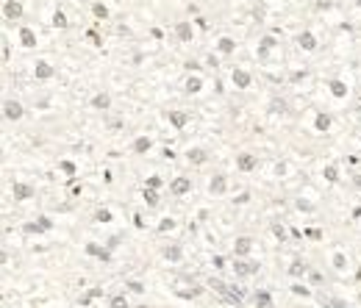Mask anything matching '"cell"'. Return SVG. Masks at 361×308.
I'll return each instance as SVG.
<instances>
[{
  "label": "cell",
  "instance_id": "ba28073f",
  "mask_svg": "<svg viewBox=\"0 0 361 308\" xmlns=\"http://www.w3.org/2000/svg\"><path fill=\"white\" fill-rule=\"evenodd\" d=\"M297 48L303 50V53H314V50L319 48V39H317V34H314V31H300V34H297Z\"/></svg>",
  "mask_w": 361,
  "mask_h": 308
},
{
  "label": "cell",
  "instance_id": "680465c9",
  "mask_svg": "<svg viewBox=\"0 0 361 308\" xmlns=\"http://www.w3.org/2000/svg\"><path fill=\"white\" fill-rule=\"evenodd\" d=\"M355 280H361V264H358V269H355Z\"/></svg>",
  "mask_w": 361,
  "mask_h": 308
},
{
  "label": "cell",
  "instance_id": "6da1fadb",
  "mask_svg": "<svg viewBox=\"0 0 361 308\" xmlns=\"http://www.w3.org/2000/svg\"><path fill=\"white\" fill-rule=\"evenodd\" d=\"M231 269H234L236 280H247V278H256L261 272V264L256 258H234L231 261Z\"/></svg>",
  "mask_w": 361,
  "mask_h": 308
},
{
  "label": "cell",
  "instance_id": "7bdbcfd3",
  "mask_svg": "<svg viewBox=\"0 0 361 308\" xmlns=\"http://www.w3.org/2000/svg\"><path fill=\"white\" fill-rule=\"evenodd\" d=\"M86 42H89L92 48H100V45H103V39H100V34H97L95 28H89V31H86Z\"/></svg>",
  "mask_w": 361,
  "mask_h": 308
},
{
  "label": "cell",
  "instance_id": "5b68a950",
  "mask_svg": "<svg viewBox=\"0 0 361 308\" xmlns=\"http://www.w3.org/2000/svg\"><path fill=\"white\" fill-rule=\"evenodd\" d=\"M25 117V106L20 100H3V120H9V122H20Z\"/></svg>",
  "mask_w": 361,
  "mask_h": 308
},
{
  "label": "cell",
  "instance_id": "74e56055",
  "mask_svg": "<svg viewBox=\"0 0 361 308\" xmlns=\"http://www.w3.org/2000/svg\"><path fill=\"white\" fill-rule=\"evenodd\" d=\"M289 291H292L295 297H303V300H308V297H311V289H308L303 280H295V283L289 286Z\"/></svg>",
  "mask_w": 361,
  "mask_h": 308
},
{
  "label": "cell",
  "instance_id": "ab89813d",
  "mask_svg": "<svg viewBox=\"0 0 361 308\" xmlns=\"http://www.w3.org/2000/svg\"><path fill=\"white\" fill-rule=\"evenodd\" d=\"M114 219V214L108 211V208H97L95 214H92V222H97V225H106V222H111Z\"/></svg>",
  "mask_w": 361,
  "mask_h": 308
},
{
  "label": "cell",
  "instance_id": "e0dca14e",
  "mask_svg": "<svg viewBox=\"0 0 361 308\" xmlns=\"http://www.w3.org/2000/svg\"><path fill=\"white\" fill-rule=\"evenodd\" d=\"M189 120H192V114H189V111H180V109L167 111V122L175 128V131H184V128L189 125Z\"/></svg>",
  "mask_w": 361,
  "mask_h": 308
},
{
  "label": "cell",
  "instance_id": "ffe728a7",
  "mask_svg": "<svg viewBox=\"0 0 361 308\" xmlns=\"http://www.w3.org/2000/svg\"><path fill=\"white\" fill-rule=\"evenodd\" d=\"M161 258L169 264H180L184 261V247L180 244H161Z\"/></svg>",
  "mask_w": 361,
  "mask_h": 308
},
{
  "label": "cell",
  "instance_id": "60d3db41",
  "mask_svg": "<svg viewBox=\"0 0 361 308\" xmlns=\"http://www.w3.org/2000/svg\"><path fill=\"white\" fill-rule=\"evenodd\" d=\"M209 289H214L217 294H223V297H225V291H228V283H225L223 278H214V275H211V278H209Z\"/></svg>",
  "mask_w": 361,
  "mask_h": 308
},
{
  "label": "cell",
  "instance_id": "4fadbf2b",
  "mask_svg": "<svg viewBox=\"0 0 361 308\" xmlns=\"http://www.w3.org/2000/svg\"><path fill=\"white\" fill-rule=\"evenodd\" d=\"M225 192H228V178H225L223 172L211 175L209 178V194H211V197H223Z\"/></svg>",
  "mask_w": 361,
  "mask_h": 308
},
{
  "label": "cell",
  "instance_id": "816d5d0a",
  "mask_svg": "<svg viewBox=\"0 0 361 308\" xmlns=\"http://www.w3.org/2000/svg\"><path fill=\"white\" fill-rule=\"evenodd\" d=\"M9 59H12V50H9V42L3 39V64H9Z\"/></svg>",
  "mask_w": 361,
  "mask_h": 308
},
{
  "label": "cell",
  "instance_id": "91938a15",
  "mask_svg": "<svg viewBox=\"0 0 361 308\" xmlns=\"http://www.w3.org/2000/svg\"><path fill=\"white\" fill-rule=\"evenodd\" d=\"M353 217H355V219H358V217H361V208H355V211H353Z\"/></svg>",
  "mask_w": 361,
  "mask_h": 308
},
{
  "label": "cell",
  "instance_id": "4316f807",
  "mask_svg": "<svg viewBox=\"0 0 361 308\" xmlns=\"http://www.w3.org/2000/svg\"><path fill=\"white\" fill-rule=\"evenodd\" d=\"M142 200H144L147 208H158V205H161V194H158V189H150V186L142 189Z\"/></svg>",
  "mask_w": 361,
  "mask_h": 308
},
{
  "label": "cell",
  "instance_id": "836d02e7",
  "mask_svg": "<svg viewBox=\"0 0 361 308\" xmlns=\"http://www.w3.org/2000/svg\"><path fill=\"white\" fill-rule=\"evenodd\" d=\"M322 178L331 183V186H333V183H339V164H325V167H322Z\"/></svg>",
  "mask_w": 361,
  "mask_h": 308
},
{
  "label": "cell",
  "instance_id": "44dd1931",
  "mask_svg": "<svg viewBox=\"0 0 361 308\" xmlns=\"http://www.w3.org/2000/svg\"><path fill=\"white\" fill-rule=\"evenodd\" d=\"M203 86H206V81L200 73H189V78L184 81V92H187V95H200Z\"/></svg>",
  "mask_w": 361,
  "mask_h": 308
},
{
  "label": "cell",
  "instance_id": "681fc988",
  "mask_svg": "<svg viewBox=\"0 0 361 308\" xmlns=\"http://www.w3.org/2000/svg\"><path fill=\"white\" fill-rule=\"evenodd\" d=\"M211 266H214V269H225V255H214V258H211Z\"/></svg>",
  "mask_w": 361,
  "mask_h": 308
},
{
  "label": "cell",
  "instance_id": "603a6c76",
  "mask_svg": "<svg viewBox=\"0 0 361 308\" xmlns=\"http://www.w3.org/2000/svg\"><path fill=\"white\" fill-rule=\"evenodd\" d=\"M333 125V117L328 114V111H317V117H314V131L317 133H328Z\"/></svg>",
  "mask_w": 361,
  "mask_h": 308
},
{
  "label": "cell",
  "instance_id": "6f0895ef",
  "mask_svg": "<svg viewBox=\"0 0 361 308\" xmlns=\"http://www.w3.org/2000/svg\"><path fill=\"white\" fill-rule=\"evenodd\" d=\"M353 186L361 192V172H355V175H353Z\"/></svg>",
  "mask_w": 361,
  "mask_h": 308
},
{
  "label": "cell",
  "instance_id": "d6986e66",
  "mask_svg": "<svg viewBox=\"0 0 361 308\" xmlns=\"http://www.w3.org/2000/svg\"><path fill=\"white\" fill-rule=\"evenodd\" d=\"M267 111H270L272 117H286L289 114V100L281 95H275L270 103H267Z\"/></svg>",
  "mask_w": 361,
  "mask_h": 308
},
{
  "label": "cell",
  "instance_id": "e575fe53",
  "mask_svg": "<svg viewBox=\"0 0 361 308\" xmlns=\"http://www.w3.org/2000/svg\"><path fill=\"white\" fill-rule=\"evenodd\" d=\"M331 266H333L336 272H344V269L350 266V264H347V255H344L342 250H336V253L331 255Z\"/></svg>",
  "mask_w": 361,
  "mask_h": 308
},
{
  "label": "cell",
  "instance_id": "f907efd6",
  "mask_svg": "<svg viewBox=\"0 0 361 308\" xmlns=\"http://www.w3.org/2000/svg\"><path fill=\"white\" fill-rule=\"evenodd\" d=\"M236 205H245V203H250V192H242V194H236V200H234Z\"/></svg>",
  "mask_w": 361,
  "mask_h": 308
},
{
  "label": "cell",
  "instance_id": "b9f144b4",
  "mask_svg": "<svg viewBox=\"0 0 361 308\" xmlns=\"http://www.w3.org/2000/svg\"><path fill=\"white\" fill-rule=\"evenodd\" d=\"M272 236H275L281 244H286V228H283L281 222H272Z\"/></svg>",
  "mask_w": 361,
  "mask_h": 308
},
{
  "label": "cell",
  "instance_id": "1f68e13d",
  "mask_svg": "<svg viewBox=\"0 0 361 308\" xmlns=\"http://www.w3.org/2000/svg\"><path fill=\"white\" fill-rule=\"evenodd\" d=\"M97 297H103V286H92L86 294H81V300H78V305H84V308H89L92 305V300H97Z\"/></svg>",
  "mask_w": 361,
  "mask_h": 308
},
{
  "label": "cell",
  "instance_id": "6125c7cd",
  "mask_svg": "<svg viewBox=\"0 0 361 308\" xmlns=\"http://www.w3.org/2000/svg\"><path fill=\"white\" fill-rule=\"evenodd\" d=\"M358 145H361V133H358Z\"/></svg>",
  "mask_w": 361,
  "mask_h": 308
},
{
  "label": "cell",
  "instance_id": "30bf717a",
  "mask_svg": "<svg viewBox=\"0 0 361 308\" xmlns=\"http://www.w3.org/2000/svg\"><path fill=\"white\" fill-rule=\"evenodd\" d=\"M175 37H178V42H184V45L192 42V39H195L192 20H178V23H175Z\"/></svg>",
  "mask_w": 361,
  "mask_h": 308
},
{
  "label": "cell",
  "instance_id": "7dc6e473",
  "mask_svg": "<svg viewBox=\"0 0 361 308\" xmlns=\"http://www.w3.org/2000/svg\"><path fill=\"white\" fill-rule=\"evenodd\" d=\"M314 9H317V12H331L333 0H314Z\"/></svg>",
  "mask_w": 361,
  "mask_h": 308
},
{
  "label": "cell",
  "instance_id": "8fae6325",
  "mask_svg": "<svg viewBox=\"0 0 361 308\" xmlns=\"http://www.w3.org/2000/svg\"><path fill=\"white\" fill-rule=\"evenodd\" d=\"M150 150H153V139L147 136V133L133 136V142H131V153H133V156H147Z\"/></svg>",
  "mask_w": 361,
  "mask_h": 308
},
{
  "label": "cell",
  "instance_id": "11a10c76",
  "mask_svg": "<svg viewBox=\"0 0 361 308\" xmlns=\"http://www.w3.org/2000/svg\"><path fill=\"white\" fill-rule=\"evenodd\" d=\"M133 225H136V228H144V219H142V214H133Z\"/></svg>",
  "mask_w": 361,
  "mask_h": 308
},
{
  "label": "cell",
  "instance_id": "bcb514c9",
  "mask_svg": "<svg viewBox=\"0 0 361 308\" xmlns=\"http://www.w3.org/2000/svg\"><path fill=\"white\" fill-rule=\"evenodd\" d=\"M144 186H150V189H158L161 192V186H164V178L161 175H150L147 181H144Z\"/></svg>",
  "mask_w": 361,
  "mask_h": 308
},
{
  "label": "cell",
  "instance_id": "7a4b0ae2",
  "mask_svg": "<svg viewBox=\"0 0 361 308\" xmlns=\"http://www.w3.org/2000/svg\"><path fill=\"white\" fill-rule=\"evenodd\" d=\"M192 186H195V181L189 175H175L172 181H169V194H172V197H187V194L192 192Z\"/></svg>",
  "mask_w": 361,
  "mask_h": 308
},
{
  "label": "cell",
  "instance_id": "3957f363",
  "mask_svg": "<svg viewBox=\"0 0 361 308\" xmlns=\"http://www.w3.org/2000/svg\"><path fill=\"white\" fill-rule=\"evenodd\" d=\"M253 247H256V239L253 236H236L234 239V258H250Z\"/></svg>",
  "mask_w": 361,
  "mask_h": 308
},
{
  "label": "cell",
  "instance_id": "94428289",
  "mask_svg": "<svg viewBox=\"0 0 361 308\" xmlns=\"http://www.w3.org/2000/svg\"><path fill=\"white\" fill-rule=\"evenodd\" d=\"M133 308H150V305H147V302H139V305H133Z\"/></svg>",
  "mask_w": 361,
  "mask_h": 308
},
{
  "label": "cell",
  "instance_id": "8992f818",
  "mask_svg": "<svg viewBox=\"0 0 361 308\" xmlns=\"http://www.w3.org/2000/svg\"><path fill=\"white\" fill-rule=\"evenodd\" d=\"M34 194H36V189L31 186V183H25V181L12 183V197L17 200V203H28V200H34Z\"/></svg>",
  "mask_w": 361,
  "mask_h": 308
},
{
  "label": "cell",
  "instance_id": "83f0119b",
  "mask_svg": "<svg viewBox=\"0 0 361 308\" xmlns=\"http://www.w3.org/2000/svg\"><path fill=\"white\" fill-rule=\"evenodd\" d=\"M225 300L234 302V305H242V300H245V289L236 283H228V291H225Z\"/></svg>",
  "mask_w": 361,
  "mask_h": 308
},
{
  "label": "cell",
  "instance_id": "4dcf8cb0",
  "mask_svg": "<svg viewBox=\"0 0 361 308\" xmlns=\"http://www.w3.org/2000/svg\"><path fill=\"white\" fill-rule=\"evenodd\" d=\"M59 172L64 178H78V167H75V161H70V158H61L59 161Z\"/></svg>",
  "mask_w": 361,
  "mask_h": 308
},
{
  "label": "cell",
  "instance_id": "f5cc1de1",
  "mask_svg": "<svg viewBox=\"0 0 361 308\" xmlns=\"http://www.w3.org/2000/svg\"><path fill=\"white\" fill-rule=\"evenodd\" d=\"M306 236H308V239H322V230L311 228V230H306Z\"/></svg>",
  "mask_w": 361,
  "mask_h": 308
},
{
  "label": "cell",
  "instance_id": "7402d4cb",
  "mask_svg": "<svg viewBox=\"0 0 361 308\" xmlns=\"http://www.w3.org/2000/svg\"><path fill=\"white\" fill-rule=\"evenodd\" d=\"M325 86H328V92H331L336 100H344V97L350 95V89H347V84H344L342 78H328L325 81Z\"/></svg>",
  "mask_w": 361,
  "mask_h": 308
},
{
  "label": "cell",
  "instance_id": "f546056e",
  "mask_svg": "<svg viewBox=\"0 0 361 308\" xmlns=\"http://www.w3.org/2000/svg\"><path fill=\"white\" fill-rule=\"evenodd\" d=\"M108 308H133V305H131V300H128L125 291H117V294L108 297Z\"/></svg>",
  "mask_w": 361,
  "mask_h": 308
},
{
  "label": "cell",
  "instance_id": "8d00e7d4",
  "mask_svg": "<svg viewBox=\"0 0 361 308\" xmlns=\"http://www.w3.org/2000/svg\"><path fill=\"white\" fill-rule=\"evenodd\" d=\"M175 228H178V219L175 217H164V219H158V225H156L158 233H172Z\"/></svg>",
  "mask_w": 361,
  "mask_h": 308
},
{
  "label": "cell",
  "instance_id": "9c48e42d",
  "mask_svg": "<svg viewBox=\"0 0 361 308\" xmlns=\"http://www.w3.org/2000/svg\"><path fill=\"white\" fill-rule=\"evenodd\" d=\"M231 84H234L236 89L245 92V89H250V86H253V75L247 73L245 67H234V70H231Z\"/></svg>",
  "mask_w": 361,
  "mask_h": 308
},
{
  "label": "cell",
  "instance_id": "db71d44e",
  "mask_svg": "<svg viewBox=\"0 0 361 308\" xmlns=\"http://www.w3.org/2000/svg\"><path fill=\"white\" fill-rule=\"evenodd\" d=\"M184 67H187L189 73H198V70H200V64H198V61H187V64H184Z\"/></svg>",
  "mask_w": 361,
  "mask_h": 308
},
{
  "label": "cell",
  "instance_id": "ee69618b",
  "mask_svg": "<svg viewBox=\"0 0 361 308\" xmlns=\"http://www.w3.org/2000/svg\"><path fill=\"white\" fill-rule=\"evenodd\" d=\"M125 289L133 291V294H144V283L142 280H125Z\"/></svg>",
  "mask_w": 361,
  "mask_h": 308
},
{
  "label": "cell",
  "instance_id": "c3c4849f",
  "mask_svg": "<svg viewBox=\"0 0 361 308\" xmlns=\"http://www.w3.org/2000/svg\"><path fill=\"white\" fill-rule=\"evenodd\" d=\"M295 208H297V211H306V214H311V211H314V203H308V200H297V203H295Z\"/></svg>",
  "mask_w": 361,
  "mask_h": 308
},
{
  "label": "cell",
  "instance_id": "2e32d148",
  "mask_svg": "<svg viewBox=\"0 0 361 308\" xmlns=\"http://www.w3.org/2000/svg\"><path fill=\"white\" fill-rule=\"evenodd\" d=\"M187 161L192 164V167H203L206 161H209V150L206 147H200V145H195V147H187Z\"/></svg>",
  "mask_w": 361,
  "mask_h": 308
},
{
  "label": "cell",
  "instance_id": "7c38bea8",
  "mask_svg": "<svg viewBox=\"0 0 361 308\" xmlns=\"http://www.w3.org/2000/svg\"><path fill=\"white\" fill-rule=\"evenodd\" d=\"M278 45H281V42H278V37H275V34H264V37L259 39V48H256L259 59H270V53L278 48Z\"/></svg>",
  "mask_w": 361,
  "mask_h": 308
},
{
  "label": "cell",
  "instance_id": "484cf974",
  "mask_svg": "<svg viewBox=\"0 0 361 308\" xmlns=\"http://www.w3.org/2000/svg\"><path fill=\"white\" fill-rule=\"evenodd\" d=\"M272 291H267V289H259L256 294H253V308H272Z\"/></svg>",
  "mask_w": 361,
  "mask_h": 308
},
{
  "label": "cell",
  "instance_id": "f35d334b",
  "mask_svg": "<svg viewBox=\"0 0 361 308\" xmlns=\"http://www.w3.org/2000/svg\"><path fill=\"white\" fill-rule=\"evenodd\" d=\"M50 23H53V28H59V31L70 28V20H67V14L61 12V9H56V12H53V20H50Z\"/></svg>",
  "mask_w": 361,
  "mask_h": 308
},
{
  "label": "cell",
  "instance_id": "52a82bcc",
  "mask_svg": "<svg viewBox=\"0 0 361 308\" xmlns=\"http://www.w3.org/2000/svg\"><path fill=\"white\" fill-rule=\"evenodd\" d=\"M84 253L89 255V258L111 261V247H108V244H100V242H86L84 244Z\"/></svg>",
  "mask_w": 361,
  "mask_h": 308
},
{
  "label": "cell",
  "instance_id": "f1b7e54d",
  "mask_svg": "<svg viewBox=\"0 0 361 308\" xmlns=\"http://www.w3.org/2000/svg\"><path fill=\"white\" fill-rule=\"evenodd\" d=\"M289 275H292V278H303V275H306L308 272V264L303 258H292V264H289Z\"/></svg>",
  "mask_w": 361,
  "mask_h": 308
},
{
  "label": "cell",
  "instance_id": "d590c367",
  "mask_svg": "<svg viewBox=\"0 0 361 308\" xmlns=\"http://www.w3.org/2000/svg\"><path fill=\"white\" fill-rule=\"evenodd\" d=\"M92 17H95V20H108V17H111V12H108L106 3L95 0V3H92Z\"/></svg>",
  "mask_w": 361,
  "mask_h": 308
},
{
  "label": "cell",
  "instance_id": "cb8c5ba5",
  "mask_svg": "<svg viewBox=\"0 0 361 308\" xmlns=\"http://www.w3.org/2000/svg\"><path fill=\"white\" fill-rule=\"evenodd\" d=\"M89 106L95 111H108L111 109V95H108V92H97V95H92Z\"/></svg>",
  "mask_w": 361,
  "mask_h": 308
},
{
  "label": "cell",
  "instance_id": "f6af8a7d",
  "mask_svg": "<svg viewBox=\"0 0 361 308\" xmlns=\"http://www.w3.org/2000/svg\"><path fill=\"white\" fill-rule=\"evenodd\" d=\"M322 308H347V300H342V297H331V300H325Z\"/></svg>",
  "mask_w": 361,
  "mask_h": 308
},
{
  "label": "cell",
  "instance_id": "9f6ffc18",
  "mask_svg": "<svg viewBox=\"0 0 361 308\" xmlns=\"http://www.w3.org/2000/svg\"><path fill=\"white\" fill-rule=\"evenodd\" d=\"M306 78V70H297V73H292V81H303Z\"/></svg>",
  "mask_w": 361,
  "mask_h": 308
},
{
  "label": "cell",
  "instance_id": "9a60e30c",
  "mask_svg": "<svg viewBox=\"0 0 361 308\" xmlns=\"http://www.w3.org/2000/svg\"><path fill=\"white\" fill-rule=\"evenodd\" d=\"M53 75H56V67L48 59H39L34 64V81H50Z\"/></svg>",
  "mask_w": 361,
  "mask_h": 308
},
{
  "label": "cell",
  "instance_id": "5bb4252c",
  "mask_svg": "<svg viewBox=\"0 0 361 308\" xmlns=\"http://www.w3.org/2000/svg\"><path fill=\"white\" fill-rule=\"evenodd\" d=\"M256 167H259V156H256V153L245 150L236 156V169H239V172H253Z\"/></svg>",
  "mask_w": 361,
  "mask_h": 308
},
{
  "label": "cell",
  "instance_id": "ac0fdd59",
  "mask_svg": "<svg viewBox=\"0 0 361 308\" xmlns=\"http://www.w3.org/2000/svg\"><path fill=\"white\" fill-rule=\"evenodd\" d=\"M17 39H20V48H25V50H34L36 45H39V37H36V31L28 28V25H23V28H20Z\"/></svg>",
  "mask_w": 361,
  "mask_h": 308
},
{
  "label": "cell",
  "instance_id": "d6a6232c",
  "mask_svg": "<svg viewBox=\"0 0 361 308\" xmlns=\"http://www.w3.org/2000/svg\"><path fill=\"white\" fill-rule=\"evenodd\" d=\"M203 294V286H189V289H175V297H180V300H195V297Z\"/></svg>",
  "mask_w": 361,
  "mask_h": 308
},
{
  "label": "cell",
  "instance_id": "277c9868",
  "mask_svg": "<svg viewBox=\"0 0 361 308\" xmlns=\"http://www.w3.org/2000/svg\"><path fill=\"white\" fill-rule=\"evenodd\" d=\"M25 17V6L20 0H3V20L6 23H20Z\"/></svg>",
  "mask_w": 361,
  "mask_h": 308
},
{
  "label": "cell",
  "instance_id": "d4e9b609",
  "mask_svg": "<svg viewBox=\"0 0 361 308\" xmlns=\"http://www.w3.org/2000/svg\"><path fill=\"white\" fill-rule=\"evenodd\" d=\"M217 53L220 56H234L236 53V39L234 37H220L217 39Z\"/></svg>",
  "mask_w": 361,
  "mask_h": 308
}]
</instances>
